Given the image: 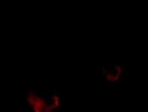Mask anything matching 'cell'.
Instances as JSON below:
<instances>
[{
  "label": "cell",
  "mask_w": 148,
  "mask_h": 112,
  "mask_svg": "<svg viewBox=\"0 0 148 112\" xmlns=\"http://www.w3.org/2000/svg\"><path fill=\"white\" fill-rule=\"evenodd\" d=\"M102 74L103 88L106 89L116 88L124 85L125 67L121 62H112L107 67L101 68L99 70Z\"/></svg>",
  "instance_id": "1"
},
{
  "label": "cell",
  "mask_w": 148,
  "mask_h": 112,
  "mask_svg": "<svg viewBox=\"0 0 148 112\" xmlns=\"http://www.w3.org/2000/svg\"><path fill=\"white\" fill-rule=\"evenodd\" d=\"M47 91L48 101L51 111H60L62 107V98L60 93L54 89H49Z\"/></svg>",
  "instance_id": "3"
},
{
  "label": "cell",
  "mask_w": 148,
  "mask_h": 112,
  "mask_svg": "<svg viewBox=\"0 0 148 112\" xmlns=\"http://www.w3.org/2000/svg\"><path fill=\"white\" fill-rule=\"evenodd\" d=\"M27 107L33 111H51L48 101L47 91L40 90H28L25 98Z\"/></svg>",
  "instance_id": "2"
}]
</instances>
